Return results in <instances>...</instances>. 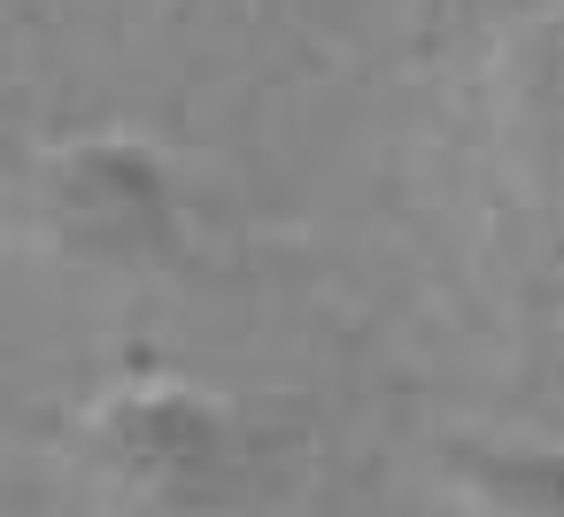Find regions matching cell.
<instances>
[{"label": "cell", "instance_id": "3", "mask_svg": "<svg viewBox=\"0 0 564 517\" xmlns=\"http://www.w3.org/2000/svg\"><path fill=\"white\" fill-rule=\"evenodd\" d=\"M495 155L518 201L564 232V9L533 16L510 40L502 86H495Z\"/></svg>", "mask_w": 564, "mask_h": 517}, {"label": "cell", "instance_id": "2", "mask_svg": "<svg viewBox=\"0 0 564 517\" xmlns=\"http://www.w3.org/2000/svg\"><path fill=\"white\" fill-rule=\"evenodd\" d=\"M186 186L171 155L124 124L55 140L24 170V240L63 271L140 278L186 255Z\"/></svg>", "mask_w": 564, "mask_h": 517}, {"label": "cell", "instance_id": "4", "mask_svg": "<svg viewBox=\"0 0 564 517\" xmlns=\"http://www.w3.org/2000/svg\"><path fill=\"white\" fill-rule=\"evenodd\" d=\"M441 479L487 517H564V440H448Z\"/></svg>", "mask_w": 564, "mask_h": 517}, {"label": "cell", "instance_id": "1", "mask_svg": "<svg viewBox=\"0 0 564 517\" xmlns=\"http://www.w3.org/2000/svg\"><path fill=\"white\" fill-rule=\"evenodd\" d=\"M86 479L124 509H232L271 479V432L217 386L163 363L124 371L78 425Z\"/></svg>", "mask_w": 564, "mask_h": 517}]
</instances>
